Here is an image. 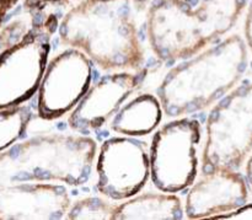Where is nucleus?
<instances>
[{
    "mask_svg": "<svg viewBox=\"0 0 252 220\" xmlns=\"http://www.w3.org/2000/svg\"><path fill=\"white\" fill-rule=\"evenodd\" d=\"M147 9V0H81L58 22V37L101 70L137 71L145 64Z\"/></svg>",
    "mask_w": 252,
    "mask_h": 220,
    "instance_id": "1",
    "label": "nucleus"
},
{
    "mask_svg": "<svg viewBox=\"0 0 252 220\" xmlns=\"http://www.w3.org/2000/svg\"><path fill=\"white\" fill-rule=\"evenodd\" d=\"M248 64V46L239 34L177 62L158 86L164 115L186 117L209 108L238 85Z\"/></svg>",
    "mask_w": 252,
    "mask_h": 220,
    "instance_id": "2",
    "label": "nucleus"
},
{
    "mask_svg": "<svg viewBox=\"0 0 252 220\" xmlns=\"http://www.w3.org/2000/svg\"><path fill=\"white\" fill-rule=\"evenodd\" d=\"M248 0H154L145 32L153 53L166 63L184 61L228 33Z\"/></svg>",
    "mask_w": 252,
    "mask_h": 220,
    "instance_id": "3",
    "label": "nucleus"
},
{
    "mask_svg": "<svg viewBox=\"0 0 252 220\" xmlns=\"http://www.w3.org/2000/svg\"><path fill=\"white\" fill-rule=\"evenodd\" d=\"M97 144L90 135H36L0 152V186L56 182L83 186L90 180Z\"/></svg>",
    "mask_w": 252,
    "mask_h": 220,
    "instance_id": "4",
    "label": "nucleus"
},
{
    "mask_svg": "<svg viewBox=\"0 0 252 220\" xmlns=\"http://www.w3.org/2000/svg\"><path fill=\"white\" fill-rule=\"evenodd\" d=\"M251 152L252 83H245L229 91L209 112L201 171L238 170Z\"/></svg>",
    "mask_w": 252,
    "mask_h": 220,
    "instance_id": "5",
    "label": "nucleus"
},
{
    "mask_svg": "<svg viewBox=\"0 0 252 220\" xmlns=\"http://www.w3.org/2000/svg\"><path fill=\"white\" fill-rule=\"evenodd\" d=\"M41 11L29 29L0 52V108L22 105L36 95L48 63L58 20Z\"/></svg>",
    "mask_w": 252,
    "mask_h": 220,
    "instance_id": "6",
    "label": "nucleus"
},
{
    "mask_svg": "<svg viewBox=\"0 0 252 220\" xmlns=\"http://www.w3.org/2000/svg\"><path fill=\"white\" fill-rule=\"evenodd\" d=\"M201 123L193 117L174 118L153 135L149 147L150 180L159 191L179 193L198 174Z\"/></svg>",
    "mask_w": 252,
    "mask_h": 220,
    "instance_id": "7",
    "label": "nucleus"
},
{
    "mask_svg": "<svg viewBox=\"0 0 252 220\" xmlns=\"http://www.w3.org/2000/svg\"><path fill=\"white\" fill-rule=\"evenodd\" d=\"M96 155V189L111 201L135 196L149 181V145L144 140L111 137L100 145Z\"/></svg>",
    "mask_w": 252,
    "mask_h": 220,
    "instance_id": "8",
    "label": "nucleus"
},
{
    "mask_svg": "<svg viewBox=\"0 0 252 220\" xmlns=\"http://www.w3.org/2000/svg\"><path fill=\"white\" fill-rule=\"evenodd\" d=\"M93 65L85 53L71 47L48 61L36 93L38 117L53 121L70 112L90 88Z\"/></svg>",
    "mask_w": 252,
    "mask_h": 220,
    "instance_id": "9",
    "label": "nucleus"
},
{
    "mask_svg": "<svg viewBox=\"0 0 252 220\" xmlns=\"http://www.w3.org/2000/svg\"><path fill=\"white\" fill-rule=\"evenodd\" d=\"M148 68L137 71H112L90 85L69 112L68 126L73 132L91 135L110 125L113 116L135 91L142 88Z\"/></svg>",
    "mask_w": 252,
    "mask_h": 220,
    "instance_id": "10",
    "label": "nucleus"
},
{
    "mask_svg": "<svg viewBox=\"0 0 252 220\" xmlns=\"http://www.w3.org/2000/svg\"><path fill=\"white\" fill-rule=\"evenodd\" d=\"M249 198L246 180L236 170L216 169L202 172L189 187L185 201L187 219L221 218L245 206Z\"/></svg>",
    "mask_w": 252,
    "mask_h": 220,
    "instance_id": "11",
    "label": "nucleus"
},
{
    "mask_svg": "<svg viewBox=\"0 0 252 220\" xmlns=\"http://www.w3.org/2000/svg\"><path fill=\"white\" fill-rule=\"evenodd\" d=\"M71 204L63 184L17 182L0 186V220L65 219Z\"/></svg>",
    "mask_w": 252,
    "mask_h": 220,
    "instance_id": "12",
    "label": "nucleus"
},
{
    "mask_svg": "<svg viewBox=\"0 0 252 220\" xmlns=\"http://www.w3.org/2000/svg\"><path fill=\"white\" fill-rule=\"evenodd\" d=\"M164 117L161 103L153 94H140L123 103L110 122L118 135L144 137L158 129Z\"/></svg>",
    "mask_w": 252,
    "mask_h": 220,
    "instance_id": "13",
    "label": "nucleus"
},
{
    "mask_svg": "<svg viewBox=\"0 0 252 220\" xmlns=\"http://www.w3.org/2000/svg\"><path fill=\"white\" fill-rule=\"evenodd\" d=\"M185 218V209L176 193L135 194L118 204L115 220H180Z\"/></svg>",
    "mask_w": 252,
    "mask_h": 220,
    "instance_id": "14",
    "label": "nucleus"
},
{
    "mask_svg": "<svg viewBox=\"0 0 252 220\" xmlns=\"http://www.w3.org/2000/svg\"><path fill=\"white\" fill-rule=\"evenodd\" d=\"M32 110L25 103L0 108V152L24 137L32 120Z\"/></svg>",
    "mask_w": 252,
    "mask_h": 220,
    "instance_id": "15",
    "label": "nucleus"
},
{
    "mask_svg": "<svg viewBox=\"0 0 252 220\" xmlns=\"http://www.w3.org/2000/svg\"><path fill=\"white\" fill-rule=\"evenodd\" d=\"M118 204L96 196L85 197L70 204L65 214L69 220H115Z\"/></svg>",
    "mask_w": 252,
    "mask_h": 220,
    "instance_id": "16",
    "label": "nucleus"
},
{
    "mask_svg": "<svg viewBox=\"0 0 252 220\" xmlns=\"http://www.w3.org/2000/svg\"><path fill=\"white\" fill-rule=\"evenodd\" d=\"M17 2L19 0H0V29L2 27V24L6 21L7 16L15 9Z\"/></svg>",
    "mask_w": 252,
    "mask_h": 220,
    "instance_id": "17",
    "label": "nucleus"
},
{
    "mask_svg": "<svg viewBox=\"0 0 252 220\" xmlns=\"http://www.w3.org/2000/svg\"><path fill=\"white\" fill-rule=\"evenodd\" d=\"M220 219H252V203L245 204L238 211L228 214V216L221 217Z\"/></svg>",
    "mask_w": 252,
    "mask_h": 220,
    "instance_id": "18",
    "label": "nucleus"
},
{
    "mask_svg": "<svg viewBox=\"0 0 252 220\" xmlns=\"http://www.w3.org/2000/svg\"><path fill=\"white\" fill-rule=\"evenodd\" d=\"M245 43L252 54V2L245 20Z\"/></svg>",
    "mask_w": 252,
    "mask_h": 220,
    "instance_id": "19",
    "label": "nucleus"
},
{
    "mask_svg": "<svg viewBox=\"0 0 252 220\" xmlns=\"http://www.w3.org/2000/svg\"><path fill=\"white\" fill-rule=\"evenodd\" d=\"M245 175H246V184L248 186L252 189V155L250 157V159L248 160V164H246L245 167Z\"/></svg>",
    "mask_w": 252,
    "mask_h": 220,
    "instance_id": "20",
    "label": "nucleus"
},
{
    "mask_svg": "<svg viewBox=\"0 0 252 220\" xmlns=\"http://www.w3.org/2000/svg\"><path fill=\"white\" fill-rule=\"evenodd\" d=\"M44 2H49V4H64V2H68L70 0H42Z\"/></svg>",
    "mask_w": 252,
    "mask_h": 220,
    "instance_id": "21",
    "label": "nucleus"
}]
</instances>
